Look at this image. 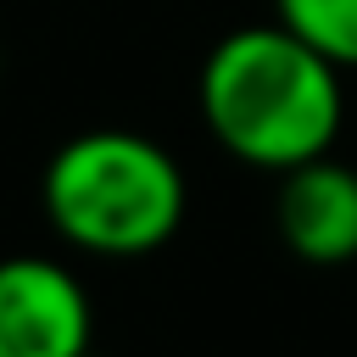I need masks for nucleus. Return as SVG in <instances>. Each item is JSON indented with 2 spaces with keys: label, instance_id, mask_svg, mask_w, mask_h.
I'll list each match as a JSON object with an SVG mask.
<instances>
[{
  "label": "nucleus",
  "instance_id": "f257e3e1",
  "mask_svg": "<svg viewBox=\"0 0 357 357\" xmlns=\"http://www.w3.org/2000/svg\"><path fill=\"white\" fill-rule=\"evenodd\" d=\"M206 134L251 167L290 173L324 156L346 123L340 67L279 17L223 33L195 78Z\"/></svg>",
  "mask_w": 357,
  "mask_h": 357
},
{
  "label": "nucleus",
  "instance_id": "39448f33",
  "mask_svg": "<svg viewBox=\"0 0 357 357\" xmlns=\"http://www.w3.org/2000/svg\"><path fill=\"white\" fill-rule=\"evenodd\" d=\"M273 17L340 73L357 67V0H273Z\"/></svg>",
  "mask_w": 357,
  "mask_h": 357
},
{
  "label": "nucleus",
  "instance_id": "20e7f679",
  "mask_svg": "<svg viewBox=\"0 0 357 357\" xmlns=\"http://www.w3.org/2000/svg\"><path fill=\"white\" fill-rule=\"evenodd\" d=\"M273 223H279V240L301 262H312V268L351 262L357 257V167H346L324 151V156L279 173Z\"/></svg>",
  "mask_w": 357,
  "mask_h": 357
},
{
  "label": "nucleus",
  "instance_id": "7ed1b4c3",
  "mask_svg": "<svg viewBox=\"0 0 357 357\" xmlns=\"http://www.w3.org/2000/svg\"><path fill=\"white\" fill-rule=\"evenodd\" d=\"M95 351V307L84 279L56 257H0V357Z\"/></svg>",
  "mask_w": 357,
  "mask_h": 357
},
{
  "label": "nucleus",
  "instance_id": "423d86ee",
  "mask_svg": "<svg viewBox=\"0 0 357 357\" xmlns=\"http://www.w3.org/2000/svg\"><path fill=\"white\" fill-rule=\"evenodd\" d=\"M84 357H100V351H84Z\"/></svg>",
  "mask_w": 357,
  "mask_h": 357
},
{
  "label": "nucleus",
  "instance_id": "f03ea898",
  "mask_svg": "<svg viewBox=\"0 0 357 357\" xmlns=\"http://www.w3.org/2000/svg\"><path fill=\"white\" fill-rule=\"evenodd\" d=\"M39 206L84 257H151L178 234L190 190L167 145L134 128H84L45 162Z\"/></svg>",
  "mask_w": 357,
  "mask_h": 357
}]
</instances>
